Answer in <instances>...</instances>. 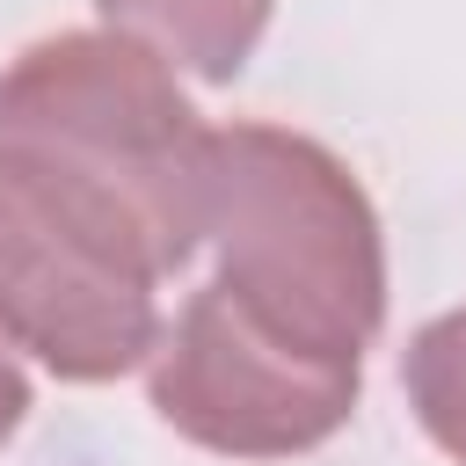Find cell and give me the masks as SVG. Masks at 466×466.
I'll list each match as a JSON object with an SVG mask.
<instances>
[{
    "instance_id": "obj_1",
    "label": "cell",
    "mask_w": 466,
    "mask_h": 466,
    "mask_svg": "<svg viewBox=\"0 0 466 466\" xmlns=\"http://www.w3.org/2000/svg\"><path fill=\"white\" fill-rule=\"evenodd\" d=\"M197 248L218 255L211 291L240 320L320 364H364L386 320V248L357 175L328 146L277 124L204 131Z\"/></svg>"
},
{
    "instance_id": "obj_2",
    "label": "cell",
    "mask_w": 466,
    "mask_h": 466,
    "mask_svg": "<svg viewBox=\"0 0 466 466\" xmlns=\"http://www.w3.org/2000/svg\"><path fill=\"white\" fill-rule=\"evenodd\" d=\"M204 131L167 58L124 29L44 36L0 73V146L109 189L167 269L197 255Z\"/></svg>"
},
{
    "instance_id": "obj_3",
    "label": "cell",
    "mask_w": 466,
    "mask_h": 466,
    "mask_svg": "<svg viewBox=\"0 0 466 466\" xmlns=\"http://www.w3.org/2000/svg\"><path fill=\"white\" fill-rule=\"evenodd\" d=\"M153 233L95 182L0 146V328L58 379H116L160 350Z\"/></svg>"
},
{
    "instance_id": "obj_4",
    "label": "cell",
    "mask_w": 466,
    "mask_h": 466,
    "mask_svg": "<svg viewBox=\"0 0 466 466\" xmlns=\"http://www.w3.org/2000/svg\"><path fill=\"white\" fill-rule=\"evenodd\" d=\"M167 430L226 459H291L328 444L357 408V364H320L255 320H240L211 284L182 306L175 335L153 350L146 379Z\"/></svg>"
},
{
    "instance_id": "obj_5",
    "label": "cell",
    "mask_w": 466,
    "mask_h": 466,
    "mask_svg": "<svg viewBox=\"0 0 466 466\" xmlns=\"http://www.w3.org/2000/svg\"><path fill=\"white\" fill-rule=\"evenodd\" d=\"M95 7L109 15V29L153 44L160 58L204 80H233L269 29V0H95Z\"/></svg>"
},
{
    "instance_id": "obj_6",
    "label": "cell",
    "mask_w": 466,
    "mask_h": 466,
    "mask_svg": "<svg viewBox=\"0 0 466 466\" xmlns=\"http://www.w3.org/2000/svg\"><path fill=\"white\" fill-rule=\"evenodd\" d=\"M408 400H415L422 430L466 466V306L437 313L408 342Z\"/></svg>"
},
{
    "instance_id": "obj_7",
    "label": "cell",
    "mask_w": 466,
    "mask_h": 466,
    "mask_svg": "<svg viewBox=\"0 0 466 466\" xmlns=\"http://www.w3.org/2000/svg\"><path fill=\"white\" fill-rule=\"evenodd\" d=\"M22 415H29V379H22L15 342H7V328H0V444L22 430Z\"/></svg>"
}]
</instances>
